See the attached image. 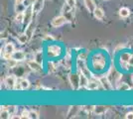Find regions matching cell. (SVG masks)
<instances>
[{"label":"cell","mask_w":133,"mask_h":119,"mask_svg":"<svg viewBox=\"0 0 133 119\" xmlns=\"http://www.w3.org/2000/svg\"><path fill=\"white\" fill-rule=\"evenodd\" d=\"M106 66V58L101 53L94 54L91 58V67L95 72H102Z\"/></svg>","instance_id":"6da1fadb"},{"label":"cell","mask_w":133,"mask_h":119,"mask_svg":"<svg viewBox=\"0 0 133 119\" xmlns=\"http://www.w3.org/2000/svg\"><path fill=\"white\" fill-rule=\"evenodd\" d=\"M46 56L49 59L59 58L63 53V47L60 44H49L46 47Z\"/></svg>","instance_id":"7a4b0ae2"},{"label":"cell","mask_w":133,"mask_h":119,"mask_svg":"<svg viewBox=\"0 0 133 119\" xmlns=\"http://www.w3.org/2000/svg\"><path fill=\"white\" fill-rule=\"evenodd\" d=\"M69 80L72 85V87L74 89H78L81 87L79 85V72L78 73H72L69 75Z\"/></svg>","instance_id":"3957f363"},{"label":"cell","mask_w":133,"mask_h":119,"mask_svg":"<svg viewBox=\"0 0 133 119\" xmlns=\"http://www.w3.org/2000/svg\"><path fill=\"white\" fill-rule=\"evenodd\" d=\"M68 22V20H66V18L62 14L60 16H56L53 20H52V26L53 27H55V28H59V27H62V26H64L66 23Z\"/></svg>","instance_id":"277c9868"},{"label":"cell","mask_w":133,"mask_h":119,"mask_svg":"<svg viewBox=\"0 0 133 119\" xmlns=\"http://www.w3.org/2000/svg\"><path fill=\"white\" fill-rule=\"evenodd\" d=\"M17 81H18V79L14 75H8L4 79V83H5L6 87L9 88V89H14L15 88V86L17 85Z\"/></svg>","instance_id":"5b68a950"},{"label":"cell","mask_w":133,"mask_h":119,"mask_svg":"<svg viewBox=\"0 0 133 119\" xmlns=\"http://www.w3.org/2000/svg\"><path fill=\"white\" fill-rule=\"evenodd\" d=\"M100 82V85L105 89V90H111L112 89V83H111L110 79H108L107 75H103V76H100L98 79Z\"/></svg>","instance_id":"8992f818"},{"label":"cell","mask_w":133,"mask_h":119,"mask_svg":"<svg viewBox=\"0 0 133 119\" xmlns=\"http://www.w3.org/2000/svg\"><path fill=\"white\" fill-rule=\"evenodd\" d=\"M25 13V18H24V25H25V27L28 26L30 23L32 22V18H33V15H34V12H33V9H32V7H28L26 8V10L24 11Z\"/></svg>","instance_id":"52a82bcc"},{"label":"cell","mask_w":133,"mask_h":119,"mask_svg":"<svg viewBox=\"0 0 133 119\" xmlns=\"http://www.w3.org/2000/svg\"><path fill=\"white\" fill-rule=\"evenodd\" d=\"M44 1L45 0H35L34 1V3L31 6L33 9L34 14H37V13L42 11V9L44 7Z\"/></svg>","instance_id":"ba28073f"},{"label":"cell","mask_w":133,"mask_h":119,"mask_svg":"<svg viewBox=\"0 0 133 119\" xmlns=\"http://www.w3.org/2000/svg\"><path fill=\"white\" fill-rule=\"evenodd\" d=\"M28 68H30L34 72H40L42 69V64L38 62L36 60H31L27 62Z\"/></svg>","instance_id":"9c48e42d"},{"label":"cell","mask_w":133,"mask_h":119,"mask_svg":"<svg viewBox=\"0 0 133 119\" xmlns=\"http://www.w3.org/2000/svg\"><path fill=\"white\" fill-rule=\"evenodd\" d=\"M100 85V82L99 80L97 79H90L89 81V83H88V86H87V88L89 89V90H96L98 87H99Z\"/></svg>","instance_id":"30bf717a"},{"label":"cell","mask_w":133,"mask_h":119,"mask_svg":"<svg viewBox=\"0 0 133 119\" xmlns=\"http://www.w3.org/2000/svg\"><path fill=\"white\" fill-rule=\"evenodd\" d=\"M17 85H19L21 90H26L30 87V81L27 79H19V80L17 81Z\"/></svg>","instance_id":"8fae6325"},{"label":"cell","mask_w":133,"mask_h":119,"mask_svg":"<svg viewBox=\"0 0 133 119\" xmlns=\"http://www.w3.org/2000/svg\"><path fill=\"white\" fill-rule=\"evenodd\" d=\"M89 81V76L87 74H84L83 73H82V72H79V85H81V87L82 88L83 87H87Z\"/></svg>","instance_id":"7c38bea8"},{"label":"cell","mask_w":133,"mask_h":119,"mask_svg":"<svg viewBox=\"0 0 133 119\" xmlns=\"http://www.w3.org/2000/svg\"><path fill=\"white\" fill-rule=\"evenodd\" d=\"M92 13H94V18L97 20H102L104 18V11H103V9H101L99 7H96Z\"/></svg>","instance_id":"4fadbf2b"},{"label":"cell","mask_w":133,"mask_h":119,"mask_svg":"<svg viewBox=\"0 0 133 119\" xmlns=\"http://www.w3.org/2000/svg\"><path fill=\"white\" fill-rule=\"evenodd\" d=\"M107 106L105 105H96L95 107H94V113L95 115H102V114H104L107 111Z\"/></svg>","instance_id":"5bb4252c"},{"label":"cell","mask_w":133,"mask_h":119,"mask_svg":"<svg viewBox=\"0 0 133 119\" xmlns=\"http://www.w3.org/2000/svg\"><path fill=\"white\" fill-rule=\"evenodd\" d=\"M34 31H35V26H34L33 22H31L28 26L25 27V33L27 35L28 37H29V39H31L32 37H33V34H34Z\"/></svg>","instance_id":"9a60e30c"},{"label":"cell","mask_w":133,"mask_h":119,"mask_svg":"<svg viewBox=\"0 0 133 119\" xmlns=\"http://www.w3.org/2000/svg\"><path fill=\"white\" fill-rule=\"evenodd\" d=\"M26 55L23 51H15L13 53V59H15L18 62H22L25 60Z\"/></svg>","instance_id":"2e32d148"},{"label":"cell","mask_w":133,"mask_h":119,"mask_svg":"<svg viewBox=\"0 0 133 119\" xmlns=\"http://www.w3.org/2000/svg\"><path fill=\"white\" fill-rule=\"evenodd\" d=\"M83 3H84L85 7H87V9H88L89 12H91V13H92L94 9L96 8V5H95L94 0H83Z\"/></svg>","instance_id":"e0dca14e"},{"label":"cell","mask_w":133,"mask_h":119,"mask_svg":"<svg viewBox=\"0 0 133 119\" xmlns=\"http://www.w3.org/2000/svg\"><path fill=\"white\" fill-rule=\"evenodd\" d=\"M29 37H28L26 33L24 32L22 34L18 35V37H17V41H18V43L20 44V45H24V44H26L28 41H29Z\"/></svg>","instance_id":"ac0fdd59"},{"label":"cell","mask_w":133,"mask_h":119,"mask_svg":"<svg viewBox=\"0 0 133 119\" xmlns=\"http://www.w3.org/2000/svg\"><path fill=\"white\" fill-rule=\"evenodd\" d=\"M119 16L121 18H127L130 16V10L128 9L127 7H122L119 9Z\"/></svg>","instance_id":"d6986e66"},{"label":"cell","mask_w":133,"mask_h":119,"mask_svg":"<svg viewBox=\"0 0 133 119\" xmlns=\"http://www.w3.org/2000/svg\"><path fill=\"white\" fill-rule=\"evenodd\" d=\"M24 18H25V13L24 12H17L15 15V21L18 24L24 23Z\"/></svg>","instance_id":"ffe728a7"},{"label":"cell","mask_w":133,"mask_h":119,"mask_svg":"<svg viewBox=\"0 0 133 119\" xmlns=\"http://www.w3.org/2000/svg\"><path fill=\"white\" fill-rule=\"evenodd\" d=\"M16 51L15 50V46H14V44L13 43H7L5 45V47H4V52H6V53H10V54H13L14 52Z\"/></svg>","instance_id":"44dd1931"},{"label":"cell","mask_w":133,"mask_h":119,"mask_svg":"<svg viewBox=\"0 0 133 119\" xmlns=\"http://www.w3.org/2000/svg\"><path fill=\"white\" fill-rule=\"evenodd\" d=\"M117 89L121 91H126L130 89V86H129V85L126 83V82H119V83H118V86H117Z\"/></svg>","instance_id":"7402d4cb"},{"label":"cell","mask_w":133,"mask_h":119,"mask_svg":"<svg viewBox=\"0 0 133 119\" xmlns=\"http://www.w3.org/2000/svg\"><path fill=\"white\" fill-rule=\"evenodd\" d=\"M7 62V67L9 68H17V65H18V61H16L15 59H10V60H8V61H6Z\"/></svg>","instance_id":"603a6c76"},{"label":"cell","mask_w":133,"mask_h":119,"mask_svg":"<svg viewBox=\"0 0 133 119\" xmlns=\"http://www.w3.org/2000/svg\"><path fill=\"white\" fill-rule=\"evenodd\" d=\"M0 117L1 119H8L11 118V114L8 111V109H1V112H0Z\"/></svg>","instance_id":"cb8c5ba5"},{"label":"cell","mask_w":133,"mask_h":119,"mask_svg":"<svg viewBox=\"0 0 133 119\" xmlns=\"http://www.w3.org/2000/svg\"><path fill=\"white\" fill-rule=\"evenodd\" d=\"M47 69H48V73H53L56 69L55 62H53V61H48L47 62Z\"/></svg>","instance_id":"d4e9b609"},{"label":"cell","mask_w":133,"mask_h":119,"mask_svg":"<svg viewBox=\"0 0 133 119\" xmlns=\"http://www.w3.org/2000/svg\"><path fill=\"white\" fill-rule=\"evenodd\" d=\"M35 60L37 61L40 64H42V62H44V56H43V52H39V53H37L36 55H35Z\"/></svg>","instance_id":"484cf974"},{"label":"cell","mask_w":133,"mask_h":119,"mask_svg":"<svg viewBox=\"0 0 133 119\" xmlns=\"http://www.w3.org/2000/svg\"><path fill=\"white\" fill-rule=\"evenodd\" d=\"M72 9H74V8L71 7L68 3H65L64 6H63V8H62V14H66V13H68V12L72 11Z\"/></svg>","instance_id":"4316f807"},{"label":"cell","mask_w":133,"mask_h":119,"mask_svg":"<svg viewBox=\"0 0 133 119\" xmlns=\"http://www.w3.org/2000/svg\"><path fill=\"white\" fill-rule=\"evenodd\" d=\"M19 118H21V119L30 118V111H29V110H26V109H24L22 112H21V114H20Z\"/></svg>","instance_id":"83f0119b"},{"label":"cell","mask_w":133,"mask_h":119,"mask_svg":"<svg viewBox=\"0 0 133 119\" xmlns=\"http://www.w3.org/2000/svg\"><path fill=\"white\" fill-rule=\"evenodd\" d=\"M15 10L16 12H24L26 10V7L24 4H15Z\"/></svg>","instance_id":"f1b7e54d"},{"label":"cell","mask_w":133,"mask_h":119,"mask_svg":"<svg viewBox=\"0 0 133 119\" xmlns=\"http://www.w3.org/2000/svg\"><path fill=\"white\" fill-rule=\"evenodd\" d=\"M2 58H3V60H5V61H8V60H10L13 58V54H10V53H6V52H3V54H2Z\"/></svg>","instance_id":"f546056e"},{"label":"cell","mask_w":133,"mask_h":119,"mask_svg":"<svg viewBox=\"0 0 133 119\" xmlns=\"http://www.w3.org/2000/svg\"><path fill=\"white\" fill-rule=\"evenodd\" d=\"M30 118L31 119H38L39 118V113L35 110H31L30 111Z\"/></svg>","instance_id":"4dcf8cb0"},{"label":"cell","mask_w":133,"mask_h":119,"mask_svg":"<svg viewBox=\"0 0 133 119\" xmlns=\"http://www.w3.org/2000/svg\"><path fill=\"white\" fill-rule=\"evenodd\" d=\"M43 40L44 41H46V42H53V41H55V39H54V37L52 36V35H45L44 37H43Z\"/></svg>","instance_id":"1f68e13d"},{"label":"cell","mask_w":133,"mask_h":119,"mask_svg":"<svg viewBox=\"0 0 133 119\" xmlns=\"http://www.w3.org/2000/svg\"><path fill=\"white\" fill-rule=\"evenodd\" d=\"M8 109V111L10 112V114H11V117L15 114V112H16V110H17V108L16 106H14V105H11V106H9V107L7 108Z\"/></svg>","instance_id":"d6a6232c"},{"label":"cell","mask_w":133,"mask_h":119,"mask_svg":"<svg viewBox=\"0 0 133 119\" xmlns=\"http://www.w3.org/2000/svg\"><path fill=\"white\" fill-rule=\"evenodd\" d=\"M34 1H35V0H24L23 4L25 5L26 8H28V7H31V6H32V4L34 3Z\"/></svg>","instance_id":"836d02e7"},{"label":"cell","mask_w":133,"mask_h":119,"mask_svg":"<svg viewBox=\"0 0 133 119\" xmlns=\"http://www.w3.org/2000/svg\"><path fill=\"white\" fill-rule=\"evenodd\" d=\"M94 105H88V106H85L84 107V110L87 111V112H94Z\"/></svg>","instance_id":"e575fe53"},{"label":"cell","mask_w":133,"mask_h":119,"mask_svg":"<svg viewBox=\"0 0 133 119\" xmlns=\"http://www.w3.org/2000/svg\"><path fill=\"white\" fill-rule=\"evenodd\" d=\"M66 3H68L72 8L76 7V0H66Z\"/></svg>","instance_id":"d590c367"},{"label":"cell","mask_w":133,"mask_h":119,"mask_svg":"<svg viewBox=\"0 0 133 119\" xmlns=\"http://www.w3.org/2000/svg\"><path fill=\"white\" fill-rule=\"evenodd\" d=\"M125 118L126 119H133V111L127 112V113L125 114Z\"/></svg>","instance_id":"8d00e7d4"},{"label":"cell","mask_w":133,"mask_h":119,"mask_svg":"<svg viewBox=\"0 0 133 119\" xmlns=\"http://www.w3.org/2000/svg\"><path fill=\"white\" fill-rule=\"evenodd\" d=\"M123 49H124V47H123V46H118L116 49H115V53H117L119 50H123Z\"/></svg>","instance_id":"74e56055"},{"label":"cell","mask_w":133,"mask_h":119,"mask_svg":"<svg viewBox=\"0 0 133 119\" xmlns=\"http://www.w3.org/2000/svg\"><path fill=\"white\" fill-rule=\"evenodd\" d=\"M24 0H15V4H22Z\"/></svg>","instance_id":"f35d334b"},{"label":"cell","mask_w":133,"mask_h":119,"mask_svg":"<svg viewBox=\"0 0 133 119\" xmlns=\"http://www.w3.org/2000/svg\"><path fill=\"white\" fill-rule=\"evenodd\" d=\"M129 66H133V56L129 60Z\"/></svg>","instance_id":"ab89813d"},{"label":"cell","mask_w":133,"mask_h":119,"mask_svg":"<svg viewBox=\"0 0 133 119\" xmlns=\"http://www.w3.org/2000/svg\"><path fill=\"white\" fill-rule=\"evenodd\" d=\"M104 1H108V0H104Z\"/></svg>","instance_id":"60d3db41"}]
</instances>
